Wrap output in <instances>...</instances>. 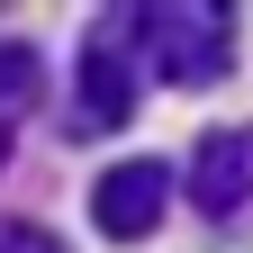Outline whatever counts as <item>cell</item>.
<instances>
[{"label":"cell","instance_id":"obj_1","mask_svg":"<svg viewBox=\"0 0 253 253\" xmlns=\"http://www.w3.org/2000/svg\"><path fill=\"white\" fill-rule=\"evenodd\" d=\"M136 27V54L145 73L163 82H217L235 63V9H217V0H163V9H126Z\"/></svg>","mask_w":253,"mask_h":253},{"label":"cell","instance_id":"obj_2","mask_svg":"<svg viewBox=\"0 0 253 253\" xmlns=\"http://www.w3.org/2000/svg\"><path fill=\"white\" fill-rule=\"evenodd\" d=\"M163 208H172V172L154 163V154H126V163H109L100 181H90V226L118 235V244H136L163 226Z\"/></svg>","mask_w":253,"mask_h":253},{"label":"cell","instance_id":"obj_3","mask_svg":"<svg viewBox=\"0 0 253 253\" xmlns=\"http://www.w3.org/2000/svg\"><path fill=\"white\" fill-rule=\"evenodd\" d=\"M73 100H82V109H73L82 136H118V126L136 118V63H126V27H118V18L82 45V82H73Z\"/></svg>","mask_w":253,"mask_h":253},{"label":"cell","instance_id":"obj_4","mask_svg":"<svg viewBox=\"0 0 253 253\" xmlns=\"http://www.w3.org/2000/svg\"><path fill=\"white\" fill-rule=\"evenodd\" d=\"M190 199L208 217H235L253 199V126H208L190 145Z\"/></svg>","mask_w":253,"mask_h":253},{"label":"cell","instance_id":"obj_5","mask_svg":"<svg viewBox=\"0 0 253 253\" xmlns=\"http://www.w3.org/2000/svg\"><path fill=\"white\" fill-rule=\"evenodd\" d=\"M27 100H37V54H27V45H0V118L27 109Z\"/></svg>","mask_w":253,"mask_h":253},{"label":"cell","instance_id":"obj_6","mask_svg":"<svg viewBox=\"0 0 253 253\" xmlns=\"http://www.w3.org/2000/svg\"><path fill=\"white\" fill-rule=\"evenodd\" d=\"M0 253H63L45 226H0Z\"/></svg>","mask_w":253,"mask_h":253},{"label":"cell","instance_id":"obj_7","mask_svg":"<svg viewBox=\"0 0 253 253\" xmlns=\"http://www.w3.org/2000/svg\"><path fill=\"white\" fill-rule=\"evenodd\" d=\"M0 163H9V118H0Z\"/></svg>","mask_w":253,"mask_h":253}]
</instances>
